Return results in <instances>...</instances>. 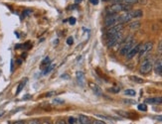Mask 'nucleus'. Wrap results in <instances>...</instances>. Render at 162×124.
I'll return each mask as SVG.
<instances>
[{
    "mask_svg": "<svg viewBox=\"0 0 162 124\" xmlns=\"http://www.w3.org/2000/svg\"><path fill=\"white\" fill-rule=\"evenodd\" d=\"M130 10V5L125 4H119V3H114L106 8V13L108 15H116L119 12H128Z\"/></svg>",
    "mask_w": 162,
    "mask_h": 124,
    "instance_id": "f257e3e1",
    "label": "nucleus"
},
{
    "mask_svg": "<svg viewBox=\"0 0 162 124\" xmlns=\"http://www.w3.org/2000/svg\"><path fill=\"white\" fill-rule=\"evenodd\" d=\"M135 40L133 39L132 37H128L127 39H125V41L122 43V48H120L119 50V54L122 56H126L128 54V52L132 49L134 47V45H135Z\"/></svg>",
    "mask_w": 162,
    "mask_h": 124,
    "instance_id": "f03ea898",
    "label": "nucleus"
},
{
    "mask_svg": "<svg viewBox=\"0 0 162 124\" xmlns=\"http://www.w3.org/2000/svg\"><path fill=\"white\" fill-rule=\"evenodd\" d=\"M153 69V62L150 58H147L142 62L139 67V72L141 75H148Z\"/></svg>",
    "mask_w": 162,
    "mask_h": 124,
    "instance_id": "7ed1b4c3",
    "label": "nucleus"
},
{
    "mask_svg": "<svg viewBox=\"0 0 162 124\" xmlns=\"http://www.w3.org/2000/svg\"><path fill=\"white\" fill-rule=\"evenodd\" d=\"M122 33L119 32V33H117V34H114V35H112V36L108 37V42H106V44H108V48H112V47H114V46L119 45V43L122 41Z\"/></svg>",
    "mask_w": 162,
    "mask_h": 124,
    "instance_id": "20e7f679",
    "label": "nucleus"
},
{
    "mask_svg": "<svg viewBox=\"0 0 162 124\" xmlns=\"http://www.w3.org/2000/svg\"><path fill=\"white\" fill-rule=\"evenodd\" d=\"M152 48H153L152 42H147V43H145V44L141 45V48H140L139 53H138L139 58H144L145 56H147L150 51L152 50Z\"/></svg>",
    "mask_w": 162,
    "mask_h": 124,
    "instance_id": "39448f33",
    "label": "nucleus"
},
{
    "mask_svg": "<svg viewBox=\"0 0 162 124\" xmlns=\"http://www.w3.org/2000/svg\"><path fill=\"white\" fill-rule=\"evenodd\" d=\"M119 23V15H108V17L105 20V25L106 27H111L114 25H117Z\"/></svg>",
    "mask_w": 162,
    "mask_h": 124,
    "instance_id": "423d86ee",
    "label": "nucleus"
},
{
    "mask_svg": "<svg viewBox=\"0 0 162 124\" xmlns=\"http://www.w3.org/2000/svg\"><path fill=\"white\" fill-rule=\"evenodd\" d=\"M123 29V24H117V25H114V26H111L106 30V36L109 37V36H112L114 34H117L119 32H122V30Z\"/></svg>",
    "mask_w": 162,
    "mask_h": 124,
    "instance_id": "0eeeda50",
    "label": "nucleus"
},
{
    "mask_svg": "<svg viewBox=\"0 0 162 124\" xmlns=\"http://www.w3.org/2000/svg\"><path fill=\"white\" fill-rule=\"evenodd\" d=\"M140 48H141V44H137V45L134 46L132 49H131L129 52H128L127 55H126V57H127L128 60H130V59H132L135 55H137V54L139 53V50H140Z\"/></svg>",
    "mask_w": 162,
    "mask_h": 124,
    "instance_id": "6e6552de",
    "label": "nucleus"
},
{
    "mask_svg": "<svg viewBox=\"0 0 162 124\" xmlns=\"http://www.w3.org/2000/svg\"><path fill=\"white\" fill-rule=\"evenodd\" d=\"M154 72L156 75H162V59H158L154 63Z\"/></svg>",
    "mask_w": 162,
    "mask_h": 124,
    "instance_id": "1a4fd4ad",
    "label": "nucleus"
},
{
    "mask_svg": "<svg viewBox=\"0 0 162 124\" xmlns=\"http://www.w3.org/2000/svg\"><path fill=\"white\" fill-rule=\"evenodd\" d=\"M114 3H119V4H125V5H130V4H135L138 2V0H111Z\"/></svg>",
    "mask_w": 162,
    "mask_h": 124,
    "instance_id": "9d476101",
    "label": "nucleus"
},
{
    "mask_svg": "<svg viewBox=\"0 0 162 124\" xmlns=\"http://www.w3.org/2000/svg\"><path fill=\"white\" fill-rule=\"evenodd\" d=\"M146 103H150V104H162V96H159V97H153V98H147L145 100Z\"/></svg>",
    "mask_w": 162,
    "mask_h": 124,
    "instance_id": "9b49d317",
    "label": "nucleus"
},
{
    "mask_svg": "<svg viewBox=\"0 0 162 124\" xmlns=\"http://www.w3.org/2000/svg\"><path fill=\"white\" fill-rule=\"evenodd\" d=\"M77 123L78 124H90V121L86 115H80Z\"/></svg>",
    "mask_w": 162,
    "mask_h": 124,
    "instance_id": "f8f14e48",
    "label": "nucleus"
},
{
    "mask_svg": "<svg viewBox=\"0 0 162 124\" xmlns=\"http://www.w3.org/2000/svg\"><path fill=\"white\" fill-rule=\"evenodd\" d=\"M90 87L92 88V90H94L95 92L98 94V95H101V88L98 87V85H95V83H94V82H90Z\"/></svg>",
    "mask_w": 162,
    "mask_h": 124,
    "instance_id": "ddd939ff",
    "label": "nucleus"
},
{
    "mask_svg": "<svg viewBox=\"0 0 162 124\" xmlns=\"http://www.w3.org/2000/svg\"><path fill=\"white\" fill-rule=\"evenodd\" d=\"M129 12H130V15H131V17H132V19L133 18H139L143 15V13H142L141 10H135V11H129Z\"/></svg>",
    "mask_w": 162,
    "mask_h": 124,
    "instance_id": "4468645a",
    "label": "nucleus"
},
{
    "mask_svg": "<svg viewBox=\"0 0 162 124\" xmlns=\"http://www.w3.org/2000/svg\"><path fill=\"white\" fill-rule=\"evenodd\" d=\"M128 27H129V29H131V30H136V29H138L139 27H140V22L133 21L132 23H130L129 25H128Z\"/></svg>",
    "mask_w": 162,
    "mask_h": 124,
    "instance_id": "2eb2a0df",
    "label": "nucleus"
},
{
    "mask_svg": "<svg viewBox=\"0 0 162 124\" xmlns=\"http://www.w3.org/2000/svg\"><path fill=\"white\" fill-rule=\"evenodd\" d=\"M76 77H77V80H78V82H79L80 83H81V85H83V80H84V77H85L84 72H77Z\"/></svg>",
    "mask_w": 162,
    "mask_h": 124,
    "instance_id": "dca6fc26",
    "label": "nucleus"
},
{
    "mask_svg": "<svg viewBox=\"0 0 162 124\" xmlns=\"http://www.w3.org/2000/svg\"><path fill=\"white\" fill-rule=\"evenodd\" d=\"M50 64H51V60H50V58L49 57H46L45 59L42 61V63H41V67H45V68H47V67L50 66Z\"/></svg>",
    "mask_w": 162,
    "mask_h": 124,
    "instance_id": "f3484780",
    "label": "nucleus"
},
{
    "mask_svg": "<svg viewBox=\"0 0 162 124\" xmlns=\"http://www.w3.org/2000/svg\"><path fill=\"white\" fill-rule=\"evenodd\" d=\"M130 80H132L134 82H137V83H142L144 82L143 79H140V77H135V75H132V77H130Z\"/></svg>",
    "mask_w": 162,
    "mask_h": 124,
    "instance_id": "a211bd4d",
    "label": "nucleus"
},
{
    "mask_svg": "<svg viewBox=\"0 0 162 124\" xmlns=\"http://www.w3.org/2000/svg\"><path fill=\"white\" fill-rule=\"evenodd\" d=\"M55 68V65H50L49 67H47L45 70H44V72H43V75H47L48 72H50L51 71H53Z\"/></svg>",
    "mask_w": 162,
    "mask_h": 124,
    "instance_id": "6ab92c4d",
    "label": "nucleus"
},
{
    "mask_svg": "<svg viewBox=\"0 0 162 124\" xmlns=\"http://www.w3.org/2000/svg\"><path fill=\"white\" fill-rule=\"evenodd\" d=\"M25 82H26V80H24V82H22L21 83H19V85H18V87H17V90H16V94L20 93V91L23 90L24 85H25Z\"/></svg>",
    "mask_w": 162,
    "mask_h": 124,
    "instance_id": "aec40b11",
    "label": "nucleus"
},
{
    "mask_svg": "<svg viewBox=\"0 0 162 124\" xmlns=\"http://www.w3.org/2000/svg\"><path fill=\"white\" fill-rule=\"evenodd\" d=\"M124 94L125 95H129V96H134L136 94V92H135V90H126L124 91Z\"/></svg>",
    "mask_w": 162,
    "mask_h": 124,
    "instance_id": "412c9836",
    "label": "nucleus"
},
{
    "mask_svg": "<svg viewBox=\"0 0 162 124\" xmlns=\"http://www.w3.org/2000/svg\"><path fill=\"white\" fill-rule=\"evenodd\" d=\"M137 108L140 110V111H146V110H147V106H146V104H145V103H141V104H139Z\"/></svg>",
    "mask_w": 162,
    "mask_h": 124,
    "instance_id": "4be33fe9",
    "label": "nucleus"
},
{
    "mask_svg": "<svg viewBox=\"0 0 162 124\" xmlns=\"http://www.w3.org/2000/svg\"><path fill=\"white\" fill-rule=\"evenodd\" d=\"M157 51H158V54H161V55H162V40L158 43Z\"/></svg>",
    "mask_w": 162,
    "mask_h": 124,
    "instance_id": "5701e85b",
    "label": "nucleus"
},
{
    "mask_svg": "<svg viewBox=\"0 0 162 124\" xmlns=\"http://www.w3.org/2000/svg\"><path fill=\"white\" fill-rule=\"evenodd\" d=\"M90 124H106V123L101 120H94L93 122H90Z\"/></svg>",
    "mask_w": 162,
    "mask_h": 124,
    "instance_id": "b1692460",
    "label": "nucleus"
},
{
    "mask_svg": "<svg viewBox=\"0 0 162 124\" xmlns=\"http://www.w3.org/2000/svg\"><path fill=\"white\" fill-rule=\"evenodd\" d=\"M32 13V10H24L23 11V16L25 17V16H28Z\"/></svg>",
    "mask_w": 162,
    "mask_h": 124,
    "instance_id": "393cba45",
    "label": "nucleus"
},
{
    "mask_svg": "<svg viewBox=\"0 0 162 124\" xmlns=\"http://www.w3.org/2000/svg\"><path fill=\"white\" fill-rule=\"evenodd\" d=\"M108 91H112L114 93H117L119 91V87H114V88H109Z\"/></svg>",
    "mask_w": 162,
    "mask_h": 124,
    "instance_id": "a878e982",
    "label": "nucleus"
},
{
    "mask_svg": "<svg viewBox=\"0 0 162 124\" xmlns=\"http://www.w3.org/2000/svg\"><path fill=\"white\" fill-rule=\"evenodd\" d=\"M76 123H77V120L75 118H73V117L69 118V124H76Z\"/></svg>",
    "mask_w": 162,
    "mask_h": 124,
    "instance_id": "bb28decb",
    "label": "nucleus"
},
{
    "mask_svg": "<svg viewBox=\"0 0 162 124\" xmlns=\"http://www.w3.org/2000/svg\"><path fill=\"white\" fill-rule=\"evenodd\" d=\"M73 43H74L73 38H72V37H69V38H68V40H67V44L71 46V45H73Z\"/></svg>",
    "mask_w": 162,
    "mask_h": 124,
    "instance_id": "cd10ccee",
    "label": "nucleus"
},
{
    "mask_svg": "<svg viewBox=\"0 0 162 124\" xmlns=\"http://www.w3.org/2000/svg\"><path fill=\"white\" fill-rule=\"evenodd\" d=\"M28 124H41V123H40V121L38 120V119H33L31 121H29Z\"/></svg>",
    "mask_w": 162,
    "mask_h": 124,
    "instance_id": "c85d7f7f",
    "label": "nucleus"
},
{
    "mask_svg": "<svg viewBox=\"0 0 162 124\" xmlns=\"http://www.w3.org/2000/svg\"><path fill=\"white\" fill-rule=\"evenodd\" d=\"M69 22H70L71 25H74V24L76 23V18L75 17H71L70 19H69Z\"/></svg>",
    "mask_w": 162,
    "mask_h": 124,
    "instance_id": "c756f323",
    "label": "nucleus"
},
{
    "mask_svg": "<svg viewBox=\"0 0 162 124\" xmlns=\"http://www.w3.org/2000/svg\"><path fill=\"white\" fill-rule=\"evenodd\" d=\"M55 124H67V122H66L64 119H59L55 122Z\"/></svg>",
    "mask_w": 162,
    "mask_h": 124,
    "instance_id": "7c9ffc66",
    "label": "nucleus"
},
{
    "mask_svg": "<svg viewBox=\"0 0 162 124\" xmlns=\"http://www.w3.org/2000/svg\"><path fill=\"white\" fill-rule=\"evenodd\" d=\"M90 2L93 5H98V0H90Z\"/></svg>",
    "mask_w": 162,
    "mask_h": 124,
    "instance_id": "2f4dec72",
    "label": "nucleus"
},
{
    "mask_svg": "<svg viewBox=\"0 0 162 124\" xmlns=\"http://www.w3.org/2000/svg\"><path fill=\"white\" fill-rule=\"evenodd\" d=\"M54 103H64V101H63L62 99H55Z\"/></svg>",
    "mask_w": 162,
    "mask_h": 124,
    "instance_id": "473e14b6",
    "label": "nucleus"
},
{
    "mask_svg": "<svg viewBox=\"0 0 162 124\" xmlns=\"http://www.w3.org/2000/svg\"><path fill=\"white\" fill-rule=\"evenodd\" d=\"M41 124H52V122H51V121H50V120L46 119V120H44V121H43V122H42V123H41Z\"/></svg>",
    "mask_w": 162,
    "mask_h": 124,
    "instance_id": "72a5a7b5",
    "label": "nucleus"
},
{
    "mask_svg": "<svg viewBox=\"0 0 162 124\" xmlns=\"http://www.w3.org/2000/svg\"><path fill=\"white\" fill-rule=\"evenodd\" d=\"M13 124H24V122H22V121H17V122H14Z\"/></svg>",
    "mask_w": 162,
    "mask_h": 124,
    "instance_id": "f704fd0d",
    "label": "nucleus"
},
{
    "mask_svg": "<svg viewBox=\"0 0 162 124\" xmlns=\"http://www.w3.org/2000/svg\"><path fill=\"white\" fill-rule=\"evenodd\" d=\"M11 72H13V60L11 61Z\"/></svg>",
    "mask_w": 162,
    "mask_h": 124,
    "instance_id": "c9c22d12",
    "label": "nucleus"
},
{
    "mask_svg": "<svg viewBox=\"0 0 162 124\" xmlns=\"http://www.w3.org/2000/svg\"><path fill=\"white\" fill-rule=\"evenodd\" d=\"M21 63H22V60H21V59H18V60H17V64L20 65Z\"/></svg>",
    "mask_w": 162,
    "mask_h": 124,
    "instance_id": "e433bc0d",
    "label": "nucleus"
},
{
    "mask_svg": "<svg viewBox=\"0 0 162 124\" xmlns=\"http://www.w3.org/2000/svg\"><path fill=\"white\" fill-rule=\"evenodd\" d=\"M156 119H157V120H162V115H161V116L156 117Z\"/></svg>",
    "mask_w": 162,
    "mask_h": 124,
    "instance_id": "4c0bfd02",
    "label": "nucleus"
},
{
    "mask_svg": "<svg viewBox=\"0 0 162 124\" xmlns=\"http://www.w3.org/2000/svg\"><path fill=\"white\" fill-rule=\"evenodd\" d=\"M81 1H82V0H75V2H76L77 4H78V3H80V2H81Z\"/></svg>",
    "mask_w": 162,
    "mask_h": 124,
    "instance_id": "58836bf2",
    "label": "nucleus"
},
{
    "mask_svg": "<svg viewBox=\"0 0 162 124\" xmlns=\"http://www.w3.org/2000/svg\"><path fill=\"white\" fill-rule=\"evenodd\" d=\"M3 114H4V111H0V117H1Z\"/></svg>",
    "mask_w": 162,
    "mask_h": 124,
    "instance_id": "ea45409f",
    "label": "nucleus"
},
{
    "mask_svg": "<svg viewBox=\"0 0 162 124\" xmlns=\"http://www.w3.org/2000/svg\"><path fill=\"white\" fill-rule=\"evenodd\" d=\"M103 1H106V0H103Z\"/></svg>",
    "mask_w": 162,
    "mask_h": 124,
    "instance_id": "a19ab883",
    "label": "nucleus"
}]
</instances>
